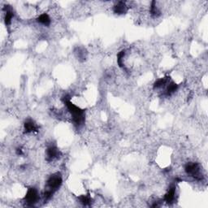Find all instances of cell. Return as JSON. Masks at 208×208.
<instances>
[{
  "label": "cell",
  "instance_id": "8992f818",
  "mask_svg": "<svg viewBox=\"0 0 208 208\" xmlns=\"http://www.w3.org/2000/svg\"><path fill=\"white\" fill-rule=\"evenodd\" d=\"M175 194H176V188H175L174 186H172L169 189V190L167 191V193L166 194V195H165V201L168 202V203L172 202L173 200L175 199Z\"/></svg>",
  "mask_w": 208,
  "mask_h": 208
},
{
  "label": "cell",
  "instance_id": "3957f363",
  "mask_svg": "<svg viewBox=\"0 0 208 208\" xmlns=\"http://www.w3.org/2000/svg\"><path fill=\"white\" fill-rule=\"evenodd\" d=\"M185 172L189 175L194 177L196 179H201L200 177V167L196 163H188L185 167Z\"/></svg>",
  "mask_w": 208,
  "mask_h": 208
},
{
  "label": "cell",
  "instance_id": "7c38bea8",
  "mask_svg": "<svg viewBox=\"0 0 208 208\" xmlns=\"http://www.w3.org/2000/svg\"><path fill=\"white\" fill-rule=\"evenodd\" d=\"M12 18H13V13L11 11H7L6 16H5V23L6 25H9L12 22Z\"/></svg>",
  "mask_w": 208,
  "mask_h": 208
},
{
  "label": "cell",
  "instance_id": "5b68a950",
  "mask_svg": "<svg viewBox=\"0 0 208 208\" xmlns=\"http://www.w3.org/2000/svg\"><path fill=\"white\" fill-rule=\"evenodd\" d=\"M59 151L56 147H54V146H51L47 149V155L48 159L50 160H53V159H56L59 156Z\"/></svg>",
  "mask_w": 208,
  "mask_h": 208
},
{
  "label": "cell",
  "instance_id": "ba28073f",
  "mask_svg": "<svg viewBox=\"0 0 208 208\" xmlns=\"http://www.w3.org/2000/svg\"><path fill=\"white\" fill-rule=\"evenodd\" d=\"M114 12L117 14H123L126 12V6L123 2L118 3L114 7Z\"/></svg>",
  "mask_w": 208,
  "mask_h": 208
},
{
  "label": "cell",
  "instance_id": "8fae6325",
  "mask_svg": "<svg viewBox=\"0 0 208 208\" xmlns=\"http://www.w3.org/2000/svg\"><path fill=\"white\" fill-rule=\"evenodd\" d=\"M167 83V78H161L158 80L155 84V88H160V87L163 86L164 85Z\"/></svg>",
  "mask_w": 208,
  "mask_h": 208
},
{
  "label": "cell",
  "instance_id": "9c48e42d",
  "mask_svg": "<svg viewBox=\"0 0 208 208\" xmlns=\"http://www.w3.org/2000/svg\"><path fill=\"white\" fill-rule=\"evenodd\" d=\"M25 129L27 133H30V132H33L36 129V125L32 120H28L25 124Z\"/></svg>",
  "mask_w": 208,
  "mask_h": 208
},
{
  "label": "cell",
  "instance_id": "30bf717a",
  "mask_svg": "<svg viewBox=\"0 0 208 208\" xmlns=\"http://www.w3.org/2000/svg\"><path fill=\"white\" fill-rule=\"evenodd\" d=\"M177 85L175 84V83H171L170 85H168V87L167 88V95H170V94H173L175 91L177 90Z\"/></svg>",
  "mask_w": 208,
  "mask_h": 208
},
{
  "label": "cell",
  "instance_id": "52a82bcc",
  "mask_svg": "<svg viewBox=\"0 0 208 208\" xmlns=\"http://www.w3.org/2000/svg\"><path fill=\"white\" fill-rule=\"evenodd\" d=\"M37 21H38V23L43 25L48 26L51 24V18L49 17L47 14H42L37 18Z\"/></svg>",
  "mask_w": 208,
  "mask_h": 208
},
{
  "label": "cell",
  "instance_id": "277c9868",
  "mask_svg": "<svg viewBox=\"0 0 208 208\" xmlns=\"http://www.w3.org/2000/svg\"><path fill=\"white\" fill-rule=\"evenodd\" d=\"M38 200V193H37V189L34 188L30 189L28 190L27 194L25 196V201L29 204H34Z\"/></svg>",
  "mask_w": 208,
  "mask_h": 208
},
{
  "label": "cell",
  "instance_id": "7a4b0ae2",
  "mask_svg": "<svg viewBox=\"0 0 208 208\" xmlns=\"http://www.w3.org/2000/svg\"><path fill=\"white\" fill-rule=\"evenodd\" d=\"M65 103H66L68 109L73 116V121L75 122V124H78V125L81 124L84 120V111L80 109L78 107L75 106L74 104L72 103L70 101H66Z\"/></svg>",
  "mask_w": 208,
  "mask_h": 208
},
{
  "label": "cell",
  "instance_id": "6da1fadb",
  "mask_svg": "<svg viewBox=\"0 0 208 208\" xmlns=\"http://www.w3.org/2000/svg\"><path fill=\"white\" fill-rule=\"evenodd\" d=\"M62 184V178L59 174L52 175L47 181V189L45 193V198L49 199L56 189L60 187Z\"/></svg>",
  "mask_w": 208,
  "mask_h": 208
}]
</instances>
